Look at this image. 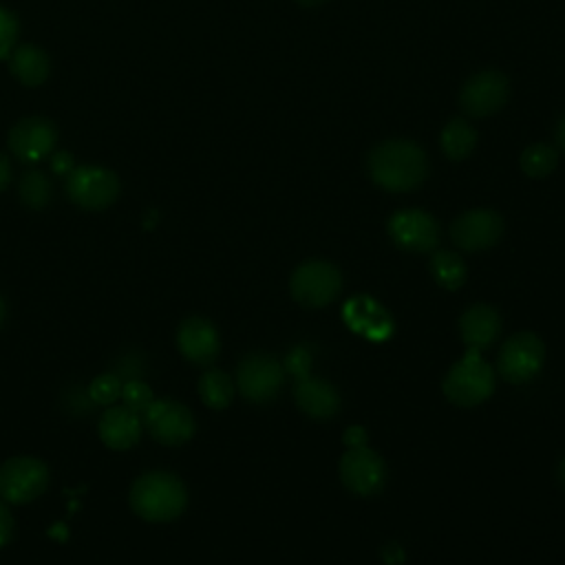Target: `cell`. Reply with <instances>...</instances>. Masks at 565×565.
Returning a JSON list of instances; mask_svg holds the SVG:
<instances>
[{
    "mask_svg": "<svg viewBox=\"0 0 565 565\" xmlns=\"http://www.w3.org/2000/svg\"><path fill=\"white\" fill-rule=\"evenodd\" d=\"M371 181L386 192H411L428 174V157L411 139H386L371 148L366 157Z\"/></svg>",
    "mask_w": 565,
    "mask_h": 565,
    "instance_id": "6da1fadb",
    "label": "cell"
},
{
    "mask_svg": "<svg viewBox=\"0 0 565 565\" xmlns=\"http://www.w3.org/2000/svg\"><path fill=\"white\" fill-rule=\"evenodd\" d=\"M128 503L141 521L168 523L188 508V488L174 472L150 470L132 481Z\"/></svg>",
    "mask_w": 565,
    "mask_h": 565,
    "instance_id": "7a4b0ae2",
    "label": "cell"
},
{
    "mask_svg": "<svg viewBox=\"0 0 565 565\" xmlns=\"http://www.w3.org/2000/svg\"><path fill=\"white\" fill-rule=\"evenodd\" d=\"M444 395L457 406H477L494 391V371L479 351L468 349L459 362L450 366L444 377Z\"/></svg>",
    "mask_w": 565,
    "mask_h": 565,
    "instance_id": "3957f363",
    "label": "cell"
},
{
    "mask_svg": "<svg viewBox=\"0 0 565 565\" xmlns=\"http://www.w3.org/2000/svg\"><path fill=\"white\" fill-rule=\"evenodd\" d=\"M49 466L29 455L9 457L0 466V499L13 505H24L42 497L49 488Z\"/></svg>",
    "mask_w": 565,
    "mask_h": 565,
    "instance_id": "277c9868",
    "label": "cell"
},
{
    "mask_svg": "<svg viewBox=\"0 0 565 565\" xmlns=\"http://www.w3.org/2000/svg\"><path fill=\"white\" fill-rule=\"evenodd\" d=\"M342 289V274L329 260H305L300 263L289 280V291L296 302L307 309H320L338 298Z\"/></svg>",
    "mask_w": 565,
    "mask_h": 565,
    "instance_id": "5b68a950",
    "label": "cell"
},
{
    "mask_svg": "<svg viewBox=\"0 0 565 565\" xmlns=\"http://www.w3.org/2000/svg\"><path fill=\"white\" fill-rule=\"evenodd\" d=\"M119 190V177L102 166H77L66 174V196L88 212L110 207Z\"/></svg>",
    "mask_w": 565,
    "mask_h": 565,
    "instance_id": "8992f818",
    "label": "cell"
},
{
    "mask_svg": "<svg viewBox=\"0 0 565 565\" xmlns=\"http://www.w3.org/2000/svg\"><path fill=\"white\" fill-rule=\"evenodd\" d=\"M282 364L269 353H249L236 366L234 384L238 393L252 404L271 402L282 388Z\"/></svg>",
    "mask_w": 565,
    "mask_h": 565,
    "instance_id": "52a82bcc",
    "label": "cell"
},
{
    "mask_svg": "<svg viewBox=\"0 0 565 565\" xmlns=\"http://www.w3.org/2000/svg\"><path fill=\"white\" fill-rule=\"evenodd\" d=\"M148 435L161 446H181L194 437L192 411L177 399H154L141 415Z\"/></svg>",
    "mask_w": 565,
    "mask_h": 565,
    "instance_id": "ba28073f",
    "label": "cell"
},
{
    "mask_svg": "<svg viewBox=\"0 0 565 565\" xmlns=\"http://www.w3.org/2000/svg\"><path fill=\"white\" fill-rule=\"evenodd\" d=\"M545 360V347L536 333L521 331L510 335L499 351L497 358V371L508 380L510 384H523L530 382L543 366Z\"/></svg>",
    "mask_w": 565,
    "mask_h": 565,
    "instance_id": "9c48e42d",
    "label": "cell"
},
{
    "mask_svg": "<svg viewBox=\"0 0 565 565\" xmlns=\"http://www.w3.org/2000/svg\"><path fill=\"white\" fill-rule=\"evenodd\" d=\"M386 230L391 241L406 252L426 254L433 252L439 243L437 221L428 212L417 207H404L391 214Z\"/></svg>",
    "mask_w": 565,
    "mask_h": 565,
    "instance_id": "30bf717a",
    "label": "cell"
},
{
    "mask_svg": "<svg viewBox=\"0 0 565 565\" xmlns=\"http://www.w3.org/2000/svg\"><path fill=\"white\" fill-rule=\"evenodd\" d=\"M508 93V77L497 68H486L466 79L459 93V104L470 117H488L503 108Z\"/></svg>",
    "mask_w": 565,
    "mask_h": 565,
    "instance_id": "8fae6325",
    "label": "cell"
},
{
    "mask_svg": "<svg viewBox=\"0 0 565 565\" xmlns=\"http://www.w3.org/2000/svg\"><path fill=\"white\" fill-rule=\"evenodd\" d=\"M340 481L347 490L360 497H371L384 488L386 466L382 457L364 444L353 446L340 459Z\"/></svg>",
    "mask_w": 565,
    "mask_h": 565,
    "instance_id": "7c38bea8",
    "label": "cell"
},
{
    "mask_svg": "<svg viewBox=\"0 0 565 565\" xmlns=\"http://www.w3.org/2000/svg\"><path fill=\"white\" fill-rule=\"evenodd\" d=\"M503 234V218L490 207H475L459 214L450 225L452 243L463 252L490 249Z\"/></svg>",
    "mask_w": 565,
    "mask_h": 565,
    "instance_id": "4fadbf2b",
    "label": "cell"
},
{
    "mask_svg": "<svg viewBox=\"0 0 565 565\" xmlns=\"http://www.w3.org/2000/svg\"><path fill=\"white\" fill-rule=\"evenodd\" d=\"M57 141V130L51 119L33 115L15 121L9 130L7 143L9 150L26 163L40 161L53 152V146Z\"/></svg>",
    "mask_w": 565,
    "mask_h": 565,
    "instance_id": "5bb4252c",
    "label": "cell"
},
{
    "mask_svg": "<svg viewBox=\"0 0 565 565\" xmlns=\"http://www.w3.org/2000/svg\"><path fill=\"white\" fill-rule=\"evenodd\" d=\"M177 349L194 366H210L218 358L221 338L207 318L190 316L177 329Z\"/></svg>",
    "mask_w": 565,
    "mask_h": 565,
    "instance_id": "9a60e30c",
    "label": "cell"
},
{
    "mask_svg": "<svg viewBox=\"0 0 565 565\" xmlns=\"http://www.w3.org/2000/svg\"><path fill=\"white\" fill-rule=\"evenodd\" d=\"M99 439L110 450H130L141 439V417L126 408L124 404L106 406L99 417Z\"/></svg>",
    "mask_w": 565,
    "mask_h": 565,
    "instance_id": "2e32d148",
    "label": "cell"
},
{
    "mask_svg": "<svg viewBox=\"0 0 565 565\" xmlns=\"http://www.w3.org/2000/svg\"><path fill=\"white\" fill-rule=\"evenodd\" d=\"M294 399L298 408L313 419H331L340 411L338 391L322 377H313L309 373L300 375L294 388Z\"/></svg>",
    "mask_w": 565,
    "mask_h": 565,
    "instance_id": "e0dca14e",
    "label": "cell"
},
{
    "mask_svg": "<svg viewBox=\"0 0 565 565\" xmlns=\"http://www.w3.org/2000/svg\"><path fill=\"white\" fill-rule=\"evenodd\" d=\"M501 331V318L494 307L490 305H472L468 307L459 318V335L466 344V349L481 351L490 347Z\"/></svg>",
    "mask_w": 565,
    "mask_h": 565,
    "instance_id": "ac0fdd59",
    "label": "cell"
},
{
    "mask_svg": "<svg viewBox=\"0 0 565 565\" xmlns=\"http://www.w3.org/2000/svg\"><path fill=\"white\" fill-rule=\"evenodd\" d=\"M7 60H9L11 75L22 86L35 88V86H40L49 77V71H51L49 55L40 46H35V44H20V46H15Z\"/></svg>",
    "mask_w": 565,
    "mask_h": 565,
    "instance_id": "d6986e66",
    "label": "cell"
},
{
    "mask_svg": "<svg viewBox=\"0 0 565 565\" xmlns=\"http://www.w3.org/2000/svg\"><path fill=\"white\" fill-rule=\"evenodd\" d=\"M196 391H199L201 402H203L207 408H212V411H223V408H227V406L232 404L236 384H234V380H232L225 371L210 369V371H205V373L199 377Z\"/></svg>",
    "mask_w": 565,
    "mask_h": 565,
    "instance_id": "ffe728a7",
    "label": "cell"
},
{
    "mask_svg": "<svg viewBox=\"0 0 565 565\" xmlns=\"http://www.w3.org/2000/svg\"><path fill=\"white\" fill-rule=\"evenodd\" d=\"M439 143H441V150L448 159L452 161H461L466 159L475 146H477V132L475 128L461 119V117H452L444 130H441V137H439Z\"/></svg>",
    "mask_w": 565,
    "mask_h": 565,
    "instance_id": "44dd1931",
    "label": "cell"
},
{
    "mask_svg": "<svg viewBox=\"0 0 565 565\" xmlns=\"http://www.w3.org/2000/svg\"><path fill=\"white\" fill-rule=\"evenodd\" d=\"M428 267H430V274L437 280V285L448 289V291L459 289L466 282V276H468V267H466L463 258L457 252H450V249L433 252Z\"/></svg>",
    "mask_w": 565,
    "mask_h": 565,
    "instance_id": "7402d4cb",
    "label": "cell"
},
{
    "mask_svg": "<svg viewBox=\"0 0 565 565\" xmlns=\"http://www.w3.org/2000/svg\"><path fill=\"white\" fill-rule=\"evenodd\" d=\"M53 194L51 179L42 170H29L18 183V196L29 210H42L49 205Z\"/></svg>",
    "mask_w": 565,
    "mask_h": 565,
    "instance_id": "603a6c76",
    "label": "cell"
},
{
    "mask_svg": "<svg viewBox=\"0 0 565 565\" xmlns=\"http://www.w3.org/2000/svg\"><path fill=\"white\" fill-rule=\"evenodd\" d=\"M556 163L558 154L556 148L550 143H530L519 157V166L530 179L547 177L556 168Z\"/></svg>",
    "mask_w": 565,
    "mask_h": 565,
    "instance_id": "cb8c5ba5",
    "label": "cell"
},
{
    "mask_svg": "<svg viewBox=\"0 0 565 565\" xmlns=\"http://www.w3.org/2000/svg\"><path fill=\"white\" fill-rule=\"evenodd\" d=\"M121 377L117 373H99L97 377H93V382L88 384V397L99 404V406H113L119 402L121 397Z\"/></svg>",
    "mask_w": 565,
    "mask_h": 565,
    "instance_id": "d4e9b609",
    "label": "cell"
},
{
    "mask_svg": "<svg viewBox=\"0 0 565 565\" xmlns=\"http://www.w3.org/2000/svg\"><path fill=\"white\" fill-rule=\"evenodd\" d=\"M119 399L126 408H130L132 413H137L141 417L143 411L154 402V395H152V388L143 380H128L121 386Z\"/></svg>",
    "mask_w": 565,
    "mask_h": 565,
    "instance_id": "484cf974",
    "label": "cell"
},
{
    "mask_svg": "<svg viewBox=\"0 0 565 565\" xmlns=\"http://www.w3.org/2000/svg\"><path fill=\"white\" fill-rule=\"evenodd\" d=\"M18 42V18L13 11L0 7V60H7Z\"/></svg>",
    "mask_w": 565,
    "mask_h": 565,
    "instance_id": "4316f807",
    "label": "cell"
},
{
    "mask_svg": "<svg viewBox=\"0 0 565 565\" xmlns=\"http://www.w3.org/2000/svg\"><path fill=\"white\" fill-rule=\"evenodd\" d=\"M13 534H15V521H13V514L7 505V501L0 499V547L9 545L13 541Z\"/></svg>",
    "mask_w": 565,
    "mask_h": 565,
    "instance_id": "83f0119b",
    "label": "cell"
},
{
    "mask_svg": "<svg viewBox=\"0 0 565 565\" xmlns=\"http://www.w3.org/2000/svg\"><path fill=\"white\" fill-rule=\"evenodd\" d=\"M51 168H53V172L66 177V174L73 170V157H71L68 152H57V154H53V159H51Z\"/></svg>",
    "mask_w": 565,
    "mask_h": 565,
    "instance_id": "f1b7e54d",
    "label": "cell"
},
{
    "mask_svg": "<svg viewBox=\"0 0 565 565\" xmlns=\"http://www.w3.org/2000/svg\"><path fill=\"white\" fill-rule=\"evenodd\" d=\"M11 183V163L7 159V154L0 152V192Z\"/></svg>",
    "mask_w": 565,
    "mask_h": 565,
    "instance_id": "f546056e",
    "label": "cell"
},
{
    "mask_svg": "<svg viewBox=\"0 0 565 565\" xmlns=\"http://www.w3.org/2000/svg\"><path fill=\"white\" fill-rule=\"evenodd\" d=\"M554 141H556V146L565 152V115L558 119V124H556V128H554Z\"/></svg>",
    "mask_w": 565,
    "mask_h": 565,
    "instance_id": "4dcf8cb0",
    "label": "cell"
},
{
    "mask_svg": "<svg viewBox=\"0 0 565 565\" xmlns=\"http://www.w3.org/2000/svg\"><path fill=\"white\" fill-rule=\"evenodd\" d=\"M298 4H302V7H318V4H322V2H327V0H296Z\"/></svg>",
    "mask_w": 565,
    "mask_h": 565,
    "instance_id": "1f68e13d",
    "label": "cell"
},
{
    "mask_svg": "<svg viewBox=\"0 0 565 565\" xmlns=\"http://www.w3.org/2000/svg\"><path fill=\"white\" fill-rule=\"evenodd\" d=\"M4 316H7V302H4V298L0 296V324L4 322Z\"/></svg>",
    "mask_w": 565,
    "mask_h": 565,
    "instance_id": "d6a6232c",
    "label": "cell"
},
{
    "mask_svg": "<svg viewBox=\"0 0 565 565\" xmlns=\"http://www.w3.org/2000/svg\"><path fill=\"white\" fill-rule=\"evenodd\" d=\"M561 481H563V486H565V461H563V466H561Z\"/></svg>",
    "mask_w": 565,
    "mask_h": 565,
    "instance_id": "836d02e7",
    "label": "cell"
}]
</instances>
